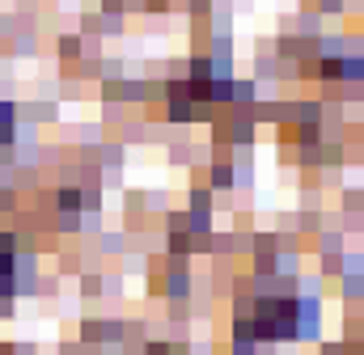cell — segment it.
<instances>
[{
  "label": "cell",
  "mask_w": 364,
  "mask_h": 355,
  "mask_svg": "<svg viewBox=\"0 0 364 355\" xmlns=\"http://www.w3.org/2000/svg\"><path fill=\"white\" fill-rule=\"evenodd\" d=\"M97 241H102V254H119L123 250V233H97Z\"/></svg>",
  "instance_id": "obj_11"
},
{
  "label": "cell",
  "mask_w": 364,
  "mask_h": 355,
  "mask_svg": "<svg viewBox=\"0 0 364 355\" xmlns=\"http://www.w3.org/2000/svg\"><path fill=\"white\" fill-rule=\"evenodd\" d=\"M322 339V292H296V343Z\"/></svg>",
  "instance_id": "obj_1"
},
{
  "label": "cell",
  "mask_w": 364,
  "mask_h": 355,
  "mask_svg": "<svg viewBox=\"0 0 364 355\" xmlns=\"http://www.w3.org/2000/svg\"><path fill=\"white\" fill-rule=\"evenodd\" d=\"M343 237H348L343 229H335V233H331V229H322L314 250H318V254H343Z\"/></svg>",
  "instance_id": "obj_5"
},
{
  "label": "cell",
  "mask_w": 364,
  "mask_h": 355,
  "mask_svg": "<svg viewBox=\"0 0 364 355\" xmlns=\"http://www.w3.org/2000/svg\"><path fill=\"white\" fill-rule=\"evenodd\" d=\"M203 182H208V190H212V195H229V190L237 186V165H233L229 157H220V153H216V161L208 165Z\"/></svg>",
  "instance_id": "obj_2"
},
{
  "label": "cell",
  "mask_w": 364,
  "mask_h": 355,
  "mask_svg": "<svg viewBox=\"0 0 364 355\" xmlns=\"http://www.w3.org/2000/svg\"><path fill=\"white\" fill-rule=\"evenodd\" d=\"M13 55H17V60H26V55H38L34 30H30V34H17V38H13Z\"/></svg>",
  "instance_id": "obj_9"
},
{
  "label": "cell",
  "mask_w": 364,
  "mask_h": 355,
  "mask_svg": "<svg viewBox=\"0 0 364 355\" xmlns=\"http://www.w3.org/2000/svg\"><path fill=\"white\" fill-rule=\"evenodd\" d=\"M123 30V13H102L97 9V34L106 38V34H119Z\"/></svg>",
  "instance_id": "obj_7"
},
{
  "label": "cell",
  "mask_w": 364,
  "mask_h": 355,
  "mask_svg": "<svg viewBox=\"0 0 364 355\" xmlns=\"http://www.w3.org/2000/svg\"><path fill=\"white\" fill-rule=\"evenodd\" d=\"M55 55L68 60V64H81V55H85V38H81V34H60V38H55Z\"/></svg>",
  "instance_id": "obj_3"
},
{
  "label": "cell",
  "mask_w": 364,
  "mask_h": 355,
  "mask_svg": "<svg viewBox=\"0 0 364 355\" xmlns=\"http://www.w3.org/2000/svg\"><path fill=\"white\" fill-rule=\"evenodd\" d=\"M360 140H364V123H360Z\"/></svg>",
  "instance_id": "obj_15"
},
{
  "label": "cell",
  "mask_w": 364,
  "mask_h": 355,
  "mask_svg": "<svg viewBox=\"0 0 364 355\" xmlns=\"http://www.w3.org/2000/svg\"><path fill=\"white\" fill-rule=\"evenodd\" d=\"M102 13H127V0H102Z\"/></svg>",
  "instance_id": "obj_14"
},
{
  "label": "cell",
  "mask_w": 364,
  "mask_h": 355,
  "mask_svg": "<svg viewBox=\"0 0 364 355\" xmlns=\"http://www.w3.org/2000/svg\"><path fill=\"white\" fill-rule=\"evenodd\" d=\"M318 355H356L352 351V343H348V339H335V343H322V351Z\"/></svg>",
  "instance_id": "obj_13"
},
{
  "label": "cell",
  "mask_w": 364,
  "mask_h": 355,
  "mask_svg": "<svg viewBox=\"0 0 364 355\" xmlns=\"http://www.w3.org/2000/svg\"><path fill=\"white\" fill-rule=\"evenodd\" d=\"M21 119H30V123H51V119H55V106H51V102H26V106H21Z\"/></svg>",
  "instance_id": "obj_6"
},
{
  "label": "cell",
  "mask_w": 364,
  "mask_h": 355,
  "mask_svg": "<svg viewBox=\"0 0 364 355\" xmlns=\"http://www.w3.org/2000/svg\"><path fill=\"white\" fill-rule=\"evenodd\" d=\"M339 296L348 305H360L364 300V275H339Z\"/></svg>",
  "instance_id": "obj_4"
},
{
  "label": "cell",
  "mask_w": 364,
  "mask_h": 355,
  "mask_svg": "<svg viewBox=\"0 0 364 355\" xmlns=\"http://www.w3.org/2000/svg\"><path fill=\"white\" fill-rule=\"evenodd\" d=\"M225 355H259V343H242V339H229Z\"/></svg>",
  "instance_id": "obj_12"
},
{
  "label": "cell",
  "mask_w": 364,
  "mask_h": 355,
  "mask_svg": "<svg viewBox=\"0 0 364 355\" xmlns=\"http://www.w3.org/2000/svg\"><path fill=\"white\" fill-rule=\"evenodd\" d=\"M140 355H174V343H170V339H149V343L140 347Z\"/></svg>",
  "instance_id": "obj_10"
},
{
  "label": "cell",
  "mask_w": 364,
  "mask_h": 355,
  "mask_svg": "<svg viewBox=\"0 0 364 355\" xmlns=\"http://www.w3.org/2000/svg\"><path fill=\"white\" fill-rule=\"evenodd\" d=\"M102 292H106L102 275H97V271H85V275H81V296H85V300H93V296H102Z\"/></svg>",
  "instance_id": "obj_8"
}]
</instances>
